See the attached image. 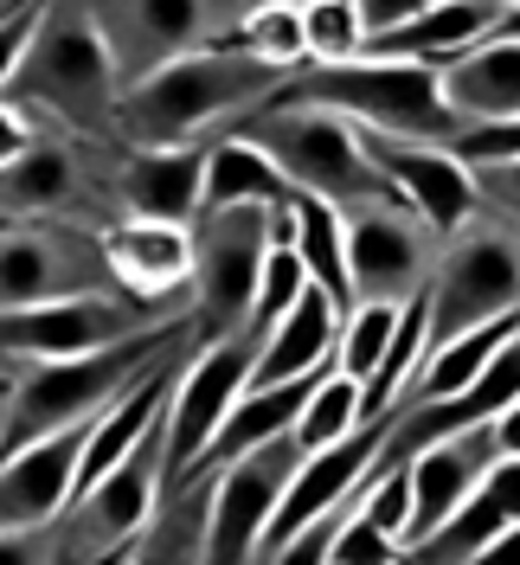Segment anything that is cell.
<instances>
[{
    "instance_id": "1",
    "label": "cell",
    "mask_w": 520,
    "mask_h": 565,
    "mask_svg": "<svg viewBox=\"0 0 520 565\" xmlns=\"http://www.w3.org/2000/svg\"><path fill=\"white\" fill-rule=\"evenodd\" d=\"M283 84V71L244 52H187L116 97V148H212Z\"/></svg>"
},
{
    "instance_id": "2",
    "label": "cell",
    "mask_w": 520,
    "mask_h": 565,
    "mask_svg": "<svg viewBox=\"0 0 520 565\" xmlns=\"http://www.w3.org/2000/svg\"><path fill=\"white\" fill-rule=\"evenodd\" d=\"M0 104L33 116L52 136L116 148V71L84 7H39Z\"/></svg>"
},
{
    "instance_id": "3",
    "label": "cell",
    "mask_w": 520,
    "mask_h": 565,
    "mask_svg": "<svg viewBox=\"0 0 520 565\" xmlns=\"http://www.w3.org/2000/svg\"><path fill=\"white\" fill-rule=\"evenodd\" d=\"M168 353H193L187 321L180 328H155L141 341L84 353V360H52V366H13V392H7V424H0V457L26 450L39 437H59L71 424L104 418L141 373H155Z\"/></svg>"
},
{
    "instance_id": "4",
    "label": "cell",
    "mask_w": 520,
    "mask_h": 565,
    "mask_svg": "<svg viewBox=\"0 0 520 565\" xmlns=\"http://www.w3.org/2000/svg\"><path fill=\"white\" fill-rule=\"evenodd\" d=\"M232 136L244 148H257L296 200H315V206H335V212L367 206V200H392L385 180L373 174V161H367L360 129H347L341 116H328L315 104L270 97L257 116H244Z\"/></svg>"
},
{
    "instance_id": "5",
    "label": "cell",
    "mask_w": 520,
    "mask_h": 565,
    "mask_svg": "<svg viewBox=\"0 0 520 565\" xmlns=\"http://www.w3.org/2000/svg\"><path fill=\"white\" fill-rule=\"evenodd\" d=\"M289 206H219L187 225L193 232V277H187V341L193 348L244 334L264 257L289 245Z\"/></svg>"
},
{
    "instance_id": "6",
    "label": "cell",
    "mask_w": 520,
    "mask_h": 565,
    "mask_svg": "<svg viewBox=\"0 0 520 565\" xmlns=\"http://www.w3.org/2000/svg\"><path fill=\"white\" fill-rule=\"evenodd\" d=\"M424 353L476 334L495 321H514L520 302V218H495L476 212L463 232H450L437 245L431 282H424Z\"/></svg>"
},
{
    "instance_id": "7",
    "label": "cell",
    "mask_w": 520,
    "mask_h": 565,
    "mask_svg": "<svg viewBox=\"0 0 520 565\" xmlns=\"http://www.w3.org/2000/svg\"><path fill=\"white\" fill-rule=\"evenodd\" d=\"M277 97L289 104H315L341 116L347 129L380 141H417V148H444L456 122L437 104V77L417 65H380V58H353V65L328 71H296Z\"/></svg>"
},
{
    "instance_id": "8",
    "label": "cell",
    "mask_w": 520,
    "mask_h": 565,
    "mask_svg": "<svg viewBox=\"0 0 520 565\" xmlns=\"http://www.w3.org/2000/svg\"><path fill=\"white\" fill-rule=\"evenodd\" d=\"M187 302H129V296H71V302H45V309H20L0 316V360L7 366H52V360H84V353L141 341L155 328H180Z\"/></svg>"
},
{
    "instance_id": "9",
    "label": "cell",
    "mask_w": 520,
    "mask_h": 565,
    "mask_svg": "<svg viewBox=\"0 0 520 565\" xmlns=\"http://www.w3.org/2000/svg\"><path fill=\"white\" fill-rule=\"evenodd\" d=\"M155 514H161V424L109 476L71 494V508L52 521V533H59L52 565H123V553L148 533Z\"/></svg>"
},
{
    "instance_id": "10",
    "label": "cell",
    "mask_w": 520,
    "mask_h": 565,
    "mask_svg": "<svg viewBox=\"0 0 520 565\" xmlns=\"http://www.w3.org/2000/svg\"><path fill=\"white\" fill-rule=\"evenodd\" d=\"M251 360H257V341L251 334H232V341H212V348H193L173 373L168 412H161V501L187 489L193 462L206 457L212 430L225 424L232 398L251 380Z\"/></svg>"
},
{
    "instance_id": "11",
    "label": "cell",
    "mask_w": 520,
    "mask_h": 565,
    "mask_svg": "<svg viewBox=\"0 0 520 565\" xmlns=\"http://www.w3.org/2000/svg\"><path fill=\"white\" fill-rule=\"evenodd\" d=\"M341 218V270H347V309L353 302H385L405 309L424 296L437 238L417 225L399 200H367V206L335 212Z\"/></svg>"
},
{
    "instance_id": "12",
    "label": "cell",
    "mask_w": 520,
    "mask_h": 565,
    "mask_svg": "<svg viewBox=\"0 0 520 565\" xmlns=\"http://www.w3.org/2000/svg\"><path fill=\"white\" fill-rule=\"evenodd\" d=\"M508 457H520L514 450V412L482 418V424H469V430H450V437H437L431 450H417V457L405 462V540H399V553H412L417 540H431V533L444 527L456 508L495 476V462H508Z\"/></svg>"
},
{
    "instance_id": "13",
    "label": "cell",
    "mask_w": 520,
    "mask_h": 565,
    "mask_svg": "<svg viewBox=\"0 0 520 565\" xmlns=\"http://www.w3.org/2000/svg\"><path fill=\"white\" fill-rule=\"evenodd\" d=\"M296 444L277 437L251 457L225 462L206 476V533H200V565H257L264 553V533L277 514L283 489L296 476Z\"/></svg>"
},
{
    "instance_id": "14",
    "label": "cell",
    "mask_w": 520,
    "mask_h": 565,
    "mask_svg": "<svg viewBox=\"0 0 520 565\" xmlns=\"http://www.w3.org/2000/svg\"><path fill=\"white\" fill-rule=\"evenodd\" d=\"M71 296H116L97 238L71 225H0V316Z\"/></svg>"
},
{
    "instance_id": "15",
    "label": "cell",
    "mask_w": 520,
    "mask_h": 565,
    "mask_svg": "<svg viewBox=\"0 0 520 565\" xmlns=\"http://www.w3.org/2000/svg\"><path fill=\"white\" fill-rule=\"evenodd\" d=\"M360 141H367V161H373V174L385 180V193L412 212L437 245H444L450 232H463V225L482 212V206H476V174H469V168H456L444 148L380 141V136H360Z\"/></svg>"
},
{
    "instance_id": "16",
    "label": "cell",
    "mask_w": 520,
    "mask_h": 565,
    "mask_svg": "<svg viewBox=\"0 0 520 565\" xmlns=\"http://www.w3.org/2000/svg\"><path fill=\"white\" fill-rule=\"evenodd\" d=\"M91 13V26L104 39V58L116 71V97L141 84V77H155L161 65L173 58H187V52H200V0L187 7H173V0H129V7H84Z\"/></svg>"
},
{
    "instance_id": "17",
    "label": "cell",
    "mask_w": 520,
    "mask_h": 565,
    "mask_svg": "<svg viewBox=\"0 0 520 565\" xmlns=\"http://www.w3.org/2000/svg\"><path fill=\"white\" fill-rule=\"evenodd\" d=\"M514 0H417L412 13L392 26V33L367 39L360 45V58H380V65H417V71H437L463 58L469 45H482L488 33H501V26H514Z\"/></svg>"
},
{
    "instance_id": "18",
    "label": "cell",
    "mask_w": 520,
    "mask_h": 565,
    "mask_svg": "<svg viewBox=\"0 0 520 565\" xmlns=\"http://www.w3.org/2000/svg\"><path fill=\"white\" fill-rule=\"evenodd\" d=\"M97 257H104L116 296L129 302H187V277H193V232L187 225H148V218H116L97 232Z\"/></svg>"
},
{
    "instance_id": "19",
    "label": "cell",
    "mask_w": 520,
    "mask_h": 565,
    "mask_svg": "<svg viewBox=\"0 0 520 565\" xmlns=\"http://www.w3.org/2000/svg\"><path fill=\"white\" fill-rule=\"evenodd\" d=\"M200 174H206V148H123L116 180H109L116 218L193 225L200 218Z\"/></svg>"
},
{
    "instance_id": "20",
    "label": "cell",
    "mask_w": 520,
    "mask_h": 565,
    "mask_svg": "<svg viewBox=\"0 0 520 565\" xmlns=\"http://www.w3.org/2000/svg\"><path fill=\"white\" fill-rule=\"evenodd\" d=\"M437 77V104L456 129H476V122H514L520 109V20L488 33L482 45H469L463 58L431 71Z\"/></svg>"
},
{
    "instance_id": "21",
    "label": "cell",
    "mask_w": 520,
    "mask_h": 565,
    "mask_svg": "<svg viewBox=\"0 0 520 565\" xmlns=\"http://www.w3.org/2000/svg\"><path fill=\"white\" fill-rule=\"evenodd\" d=\"M91 424H71L59 437H39L26 450L0 457V533L7 527H52L77 489V450Z\"/></svg>"
},
{
    "instance_id": "22",
    "label": "cell",
    "mask_w": 520,
    "mask_h": 565,
    "mask_svg": "<svg viewBox=\"0 0 520 565\" xmlns=\"http://www.w3.org/2000/svg\"><path fill=\"white\" fill-rule=\"evenodd\" d=\"M335 328H341V309L321 296V289H303L289 302V316L257 341V360H251V380L244 392L264 386H289V380H315L328 373V353H335Z\"/></svg>"
},
{
    "instance_id": "23",
    "label": "cell",
    "mask_w": 520,
    "mask_h": 565,
    "mask_svg": "<svg viewBox=\"0 0 520 565\" xmlns=\"http://www.w3.org/2000/svg\"><path fill=\"white\" fill-rule=\"evenodd\" d=\"M514 462L520 457L495 462V476H488L482 489L469 494L431 540H417L412 553H399V565H469L488 540L514 533Z\"/></svg>"
},
{
    "instance_id": "24",
    "label": "cell",
    "mask_w": 520,
    "mask_h": 565,
    "mask_svg": "<svg viewBox=\"0 0 520 565\" xmlns=\"http://www.w3.org/2000/svg\"><path fill=\"white\" fill-rule=\"evenodd\" d=\"M501 353H514V321H495V328H476V334H456L444 348L417 353V373H412V386H405L399 405H444V398H463Z\"/></svg>"
},
{
    "instance_id": "25",
    "label": "cell",
    "mask_w": 520,
    "mask_h": 565,
    "mask_svg": "<svg viewBox=\"0 0 520 565\" xmlns=\"http://www.w3.org/2000/svg\"><path fill=\"white\" fill-rule=\"evenodd\" d=\"M296 193L277 180V168L244 148L238 136H219L206 148V174H200V212H219V206H289Z\"/></svg>"
},
{
    "instance_id": "26",
    "label": "cell",
    "mask_w": 520,
    "mask_h": 565,
    "mask_svg": "<svg viewBox=\"0 0 520 565\" xmlns=\"http://www.w3.org/2000/svg\"><path fill=\"white\" fill-rule=\"evenodd\" d=\"M200 533H206V482H187L161 501V514L123 553V565H200Z\"/></svg>"
},
{
    "instance_id": "27",
    "label": "cell",
    "mask_w": 520,
    "mask_h": 565,
    "mask_svg": "<svg viewBox=\"0 0 520 565\" xmlns=\"http://www.w3.org/2000/svg\"><path fill=\"white\" fill-rule=\"evenodd\" d=\"M392 334H399V309H385V302H353V309L341 316V328H335L328 373L367 392V380L380 373L385 348H392Z\"/></svg>"
},
{
    "instance_id": "28",
    "label": "cell",
    "mask_w": 520,
    "mask_h": 565,
    "mask_svg": "<svg viewBox=\"0 0 520 565\" xmlns=\"http://www.w3.org/2000/svg\"><path fill=\"white\" fill-rule=\"evenodd\" d=\"M360 430V386H347L335 373H321L315 392L303 398V412L289 424V444H296V457H315V450H335L341 437Z\"/></svg>"
},
{
    "instance_id": "29",
    "label": "cell",
    "mask_w": 520,
    "mask_h": 565,
    "mask_svg": "<svg viewBox=\"0 0 520 565\" xmlns=\"http://www.w3.org/2000/svg\"><path fill=\"white\" fill-rule=\"evenodd\" d=\"M296 26H303V71H328V65H353L360 58L353 0H303Z\"/></svg>"
},
{
    "instance_id": "30",
    "label": "cell",
    "mask_w": 520,
    "mask_h": 565,
    "mask_svg": "<svg viewBox=\"0 0 520 565\" xmlns=\"http://www.w3.org/2000/svg\"><path fill=\"white\" fill-rule=\"evenodd\" d=\"M232 52H244V58H257V65L283 71V77H296V71H303V26H296V7L251 0L238 39H232Z\"/></svg>"
},
{
    "instance_id": "31",
    "label": "cell",
    "mask_w": 520,
    "mask_h": 565,
    "mask_svg": "<svg viewBox=\"0 0 520 565\" xmlns=\"http://www.w3.org/2000/svg\"><path fill=\"white\" fill-rule=\"evenodd\" d=\"M444 154H450L456 168H469V174L520 168V129L514 122H476V129H456V136L444 141Z\"/></svg>"
},
{
    "instance_id": "32",
    "label": "cell",
    "mask_w": 520,
    "mask_h": 565,
    "mask_svg": "<svg viewBox=\"0 0 520 565\" xmlns=\"http://www.w3.org/2000/svg\"><path fill=\"white\" fill-rule=\"evenodd\" d=\"M59 559V533L52 527H7L0 533V565H52Z\"/></svg>"
},
{
    "instance_id": "33",
    "label": "cell",
    "mask_w": 520,
    "mask_h": 565,
    "mask_svg": "<svg viewBox=\"0 0 520 565\" xmlns=\"http://www.w3.org/2000/svg\"><path fill=\"white\" fill-rule=\"evenodd\" d=\"M39 7H0V90H7V77H13V58H20V45L33 33Z\"/></svg>"
},
{
    "instance_id": "34",
    "label": "cell",
    "mask_w": 520,
    "mask_h": 565,
    "mask_svg": "<svg viewBox=\"0 0 520 565\" xmlns=\"http://www.w3.org/2000/svg\"><path fill=\"white\" fill-rule=\"evenodd\" d=\"M33 136H39L33 116H20L13 104H0V168H7V161H20V154L33 148Z\"/></svg>"
},
{
    "instance_id": "35",
    "label": "cell",
    "mask_w": 520,
    "mask_h": 565,
    "mask_svg": "<svg viewBox=\"0 0 520 565\" xmlns=\"http://www.w3.org/2000/svg\"><path fill=\"white\" fill-rule=\"evenodd\" d=\"M7 392H13V366L0 360V424H7Z\"/></svg>"
}]
</instances>
